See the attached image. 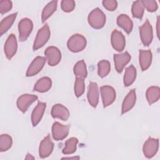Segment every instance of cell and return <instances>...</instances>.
<instances>
[{
  "mask_svg": "<svg viewBox=\"0 0 160 160\" xmlns=\"http://www.w3.org/2000/svg\"><path fill=\"white\" fill-rule=\"evenodd\" d=\"M89 25L94 29L102 28L106 22V16L98 8L93 9L88 15V18Z\"/></svg>",
  "mask_w": 160,
  "mask_h": 160,
  "instance_id": "obj_1",
  "label": "cell"
},
{
  "mask_svg": "<svg viewBox=\"0 0 160 160\" xmlns=\"http://www.w3.org/2000/svg\"><path fill=\"white\" fill-rule=\"evenodd\" d=\"M68 49L73 52H78L82 51L86 46V39L81 34H76L68 39L67 42Z\"/></svg>",
  "mask_w": 160,
  "mask_h": 160,
  "instance_id": "obj_2",
  "label": "cell"
},
{
  "mask_svg": "<svg viewBox=\"0 0 160 160\" xmlns=\"http://www.w3.org/2000/svg\"><path fill=\"white\" fill-rule=\"evenodd\" d=\"M50 34L51 32L49 26L46 24L38 31L37 33L33 44V50L36 51L42 47L49 39Z\"/></svg>",
  "mask_w": 160,
  "mask_h": 160,
  "instance_id": "obj_3",
  "label": "cell"
},
{
  "mask_svg": "<svg viewBox=\"0 0 160 160\" xmlns=\"http://www.w3.org/2000/svg\"><path fill=\"white\" fill-rule=\"evenodd\" d=\"M32 22L28 18H23L19 21L18 24V30L20 41L23 42L28 39L32 30Z\"/></svg>",
  "mask_w": 160,
  "mask_h": 160,
  "instance_id": "obj_4",
  "label": "cell"
},
{
  "mask_svg": "<svg viewBox=\"0 0 160 160\" xmlns=\"http://www.w3.org/2000/svg\"><path fill=\"white\" fill-rule=\"evenodd\" d=\"M139 33L142 44L144 46H148L152 41L153 32L152 26L148 19L139 27Z\"/></svg>",
  "mask_w": 160,
  "mask_h": 160,
  "instance_id": "obj_5",
  "label": "cell"
},
{
  "mask_svg": "<svg viewBox=\"0 0 160 160\" xmlns=\"http://www.w3.org/2000/svg\"><path fill=\"white\" fill-rule=\"evenodd\" d=\"M158 148V139L149 138L144 143L142 147L143 154L147 158H151L157 153Z\"/></svg>",
  "mask_w": 160,
  "mask_h": 160,
  "instance_id": "obj_6",
  "label": "cell"
},
{
  "mask_svg": "<svg viewBox=\"0 0 160 160\" xmlns=\"http://www.w3.org/2000/svg\"><path fill=\"white\" fill-rule=\"evenodd\" d=\"M101 94L104 107L111 105L116 99L114 89L110 86H103L101 88Z\"/></svg>",
  "mask_w": 160,
  "mask_h": 160,
  "instance_id": "obj_7",
  "label": "cell"
},
{
  "mask_svg": "<svg viewBox=\"0 0 160 160\" xmlns=\"http://www.w3.org/2000/svg\"><path fill=\"white\" fill-rule=\"evenodd\" d=\"M44 54L48 60V64L51 66L57 65L61 61V53L58 48L54 46H49L45 50Z\"/></svg>",
  "mask_w": 160,
  "mask_h": 160,
  "instance_id": "obj_8",
  "label": "cell"
},
{
  "mask_svg": "<svg viewBox=\"0 0 160 160\" xmlns=\"http://www.w3.org/2000/svg\"><path fill=\"white\" fill-rule=\"evenodd\" d=\"M18 49V42L16 40V38L15 35L13 34H10L5 44L4 47V53L6 56V58L8 59H11L16 53Z\"/></svg>",
  "mask_w": 160,
  "mask_h": 160,
  "instance_id": "obj_9",
  "label": "cell"
},
{
  "mask_svg": "<svg viewBox=\"0 0 160 160\" xmlns=\"http://www.w3.org/2000/svg\"><path fill=\"white\" fill-rule=\"evenodd\" d=\"M46 58L42 56H37L31 63L26 71V76L31 77L37 74L43 68Z\"/></svg>",
  "mask_w": 160,
  "mask_h": 160,
  "instance_id": "obj_10",
  "label": "cell"
},
{
  "mask_svg": "<svg viewBox=\"0 0 160 160\" xmlns=\"http://www.w3.org/2000/svg\"><path fill=\"white\" fill-rule=\"evenodd\" d=\"M69 127L60 124L58 122L53 123L52 126V134L54 139L61 141L66 138L69 134Z\"/></svg>",
  "mask_w": 160,
  "mask_h": 160,
  "instance_id": "obj_11",
  "label": "cell"
},
{
  "mask_svg": "<svg viewBox=\"0 0 160 160\" xmlns=\"http://www.w3.org/2000/svg\"><path fill=\"white\" fill-rule=\"evenodd\" d=\"M38 99V96L33 94H24L19 96L17 100V106L22 112H25L28 108Z\"/></svg>",
  "mask_w": 160,
  "mask_h": 160,
  "instance_id": "obj_12",
  "label": "cell"
},
{
  "mask_svg": "<svg viewBox=\"0 0 160 160\" xmlns=\"http://www.w3.org/2000/svg\"><path fill=\"white\" fill-rule=\"evenodd\" d=\"M54 144L49 136L48 135L40 143L39 148V155L41 158L48 157L52 152Z\"/></svg>",
  "mask_w": 160,
  "mask_h": 160,
  "instance_id": "obj_13",
  "label": "cell"
},
{
  "mask_svg": "<svg viewBox=\"0 0 160 160\" xmlns=\"http://www.w3.org/2000/svg\"><path fill=\"white\" fill-rule=\"evenodd\" d=\"M111 44L113 48L117 51H122L126 44L125 38L121 32L117 30H114L111 33Z\"/></svg>",
  "mask_w": 160,
  "mask_h": 160,
  "instance_id": "obj_14",
  "label": "cell"
},
{
  "mask_svg": "<svg viewBox=\"0 0 160 160\" xmlns=\"http://www.w3.org/2000/svg\"><path fill=\"white\" fill-rule=\"evenodd\" d=\"M88 100L93 108H96L99 102V88L96 82H90L88 90Z\"/></svg>",
  "mask_w": 160,
  "mask_h": 160,
  "instance_id": "obj_15",
  "label": "cell"
},
{
  "mask_svg": "<svg viewBox=\"0 0 160 160\" xmlns=\"http://www.w3.org/2000/svg\"><path fill=\"white\" fill-rule=\"evenodd\" d=\"M114 62L116 70L118 72H121L125 66L130 61L131 56L128 52L122 54H114Z\"/></svg>",
  "mask_w": 160,
  "mask_h": 160,
  "instance_id": "obj_16",
  "label": "cell"
},
{
  "mask_svg": "<svg viewBox=\"0 0 160 160\" xmlns=\"http://www.w3.org/2000/svg\"><path fill=\"white\" fill-rule=\"evenodd\" d=\"M51 116L54 118H58L62 121H66L69 117V112L63 105L56 104L52 108Z\"/></svg>",
  "mask_w": 160,
  "mask_h": 160,
  "instance_id": "obj_17",
  "label": "cell"
},
{
  "mask_svg": "<svg viewBox=\"0 0 160 160\" xmlns=\"http://www.w3.org/2000/svg\"><path fill=\"white\" fill-rule=\"evenodd\" d=\"M136 95L135 89H131L125 97L121 108L122 114H124L131 110L136 103Z\"/></svg>",
  "mask_w": 160,
  "mask_h": 160,
  "instance_id": "obj_18",
  "label": "cell"
},
{
  "mask_svg": "<svg viewBox=\"0 0 160 160\" xmlns=\"http://www.w3.org/2000/svg\"><path fill=\"white\" fill-rule=\"evenodd\" d=\"M46 104L42 102H39L34 108L31 114V122L33 126H36L41 120L45 111Z\"/></svg>",
  "mask_w": 160,
  "mask_h": 160,
  "instance_id": "obj_19",
  "label": "cell"
},
{
  "mask_svg": "<svg viewBox=\"0 0 160 160\" xmlns=\"http://www.w3.org/2000/svg\"><path fill=\"white\" fill-rule=\"evenodd\" d=\"M139 64L142 71L148 69L151 64L152 52L150 50H139Z\"/></svg>",
  "mask_w": 160,
  "mask_h": 160,
  "instance_id": "obj_20",
  "label": "cell"
},
{
  "mask_svg": "<svg viewBox=\"0 0 160 160\" xmlns=\"http://www.w3.org/2000/svg\"><path fill=\"white\" fill-rule=\"evenodd\" d=\"M118 25L122 28L128 34H129L132 29L133 23L130 18L126 14H120L117 18Z\"/></svg>",
  "mask_w": 160,
  "mask_h": 160,
  "instance_id": "obj_21",
  "label": "cell"
},
{
  "mask_svg": "<svg viewBox=\"0 0 160 160\" xmlns=\"http://www.w3.org/2000/svg\"><path fill=\"white\" fill-rule=\"evenodd\" d=\"M52 86L51 79L48 77H43L39 79L34 86V91L44 92L48 91Z\"/></svg>",
  "mask_w": 160,
  "mask_h": 160,
  "instance_id": "obj_22",
  "label": "cell"
},
{
  "mask_svg": "<svg viewBox=\"0 0 160 160\" xmlns=\"http://www.w3.org/2000/svg\"><path fill=\"white\" fill-rule=\"evenodd\" d=\"M146 97L148 103L151 105L158 101L160 98V89L158 86L149 87L146 92Z\"/></svg>",
  "mask_w": 160,
  "mask_h": 160,
  "instance_id": "obj_23",
  "label": "cell"
},
{
  "mask_svg": "<svg viewBox=\"0 0 160 160\" xmlns=\"http://www.w3.org/2000/svg\"><path fill=\"white\" fill-rule=\"evenodd\" d=\"M136 78V69L132 66L131 65L126 69L124 76L123 78V82L125 86H129L131 85L135 81Z\"/></svg>",
  "mask_w": 160,
  "mask_h": 160,
  "instance_id": "obj_24",
  "label": "cell"
},
{
  "mask_svg": "<svg viewBox=\"0 0 160 160\" xmlns=\"http://www.w3.org/2000/svg\"><path fill=\"white\" fill-rule=\"evenodd\" d=\"M17 12L13 13L5 18H4L0 24V34L2 36L3 34H4L6 32L8 31V30L12 26V24L14 22V20L16 19Z\"/></svg>",
  "mask_w": 160,
  "mask_h": 160,
  "instance_id": "obj_25",
  "label": "cell"
},
{
  "mask_svg": "<svg viewBox=\"0 0 160 160\" xmlns=\"http://www.w3.org/2000/svg\"><path fill=\"white\" fill-rule=\"evenodd\" d=\"M57 1H52L49 2L43 9L41 14L42 22H44L46 21L56 10L57 8Z\"/></svg>",
  "mask_w": 160,
  "mask_h": 160,
  "instance_id": "obj_26",
  "label": "cell"
},
{
  "mask_svg": "<svg viewBox=\"0 0 160 160\" xmlns=\"http://www.w3.org/2000/svg\"><path fill=\"white\" fill-rule=\"evenodd\" d=\"M73 71L76 78L81 79L86 78L88 74V72L86 63L84 62V60H81L77 62V63L74 66Z\"/></svg>",
  "mask_w": 160,
  "mask_h": 160,
  "instance_id": "obj_27",
  "label": "cell"
},
{
  "mask_svg": "<svg viewBox=\"0 0 160 160\" xmlns=\"http://www.w3.org/2000/svg\"><path fill=\"white\" fill-rule=\"evenodd\" d=\"M78 140L76 138H71L68 139L65 142V146L62 152L64 154H71L76 151V147Z\"/></svg>",
  "mask_w": 160,
  "mask_h": 160,
  "instance_id": "obj_28",
  "label": "cell"
},
{
  "mask_svg": "<svg viewBox=\"0 0 160 160\" xmlns=\"http://www.w3.org/2000/svg\"><path fill=\"white\" fill-rule=\"evenodd\" d=\"M98 72L101 78L106 77L110 72L111 65L108 61L101 60L98 64Z\"/></svg>",
  "mask_w": 160,
  "mask_h": 160,
  "instance_id": "obj_29",
  "label": "cell"
},
{
  "mask_svg": "<svg viewBox=\"0 0 160 160\" xmlns=\"http://www.w3.org/2000/svg\"><path fill=\"white\" fill-rule=\"evenodd\" d=\"M144 8L141 1H134L132 5V14L134 18L141 19L144 14Z\"/></svg>",
  "mask_w": 160,
  "mask_h": 160,
  "instance_id": "obj_30",
  "label": "cell"
},
{
  "mask_svg": "<svg viewBox=\"0 0 160 160\" xmlns=\"http://www.w3.org/2000/svg\"><path fill=\"white\" fill-rule=\"evenodd\" d=\"M12 143V140L11 137L7 134H3L1 135L0 137V151L1 152H4L8 151L11 148Z\"/></svg>",
  "mask_w": 160,
  "mask_h": 160,
  "instance_id": "obj_31",
  "label": "cell"
},
{
  "mask_svg": "<svg viewBox=\"0 0 160 160\" xmlns=\"http://www.w3.org/2000/svg\"><path fill=\"white\" fill-rule=\"evenodd\" d=\"M85 84L84 79L76 78L74 83V93L77 98H79L82 95L84 92Z\"/></svg>",
  "mask_w": 160,
  "mask_h": 160,
  "instance_id": "obj_32",
  "label": "cell"
},
{
  "mask_svg": "<svg viewBox=\"0 0 160 160\" xmlns=\"http://www.w3.org/2000/svg\"><path fill=\"white\" fill-rule=\"evenodd\" d=\"M142 4L148 11L149 12H155L158 9V4L156 1L154 0H144L141 1Z\"/></svg>",
  "mask_w": 160,
  "mask_h": 160,
  "instance_id": "obj_33",
  "label": "cell"
},
{
  "mask_svg": "<svg viewBox=\"0 0 160 160\" xmlns=\"http://www.w3.org/2000/svg\"><path fill=\"white\" fill-rule=\"evenodd\" d=\"M61 6L63 11L69 12L74 9L75 2L72 0H63L61 1Z\"/></svg>",
  "mask_w": 160,
  "mask_h": 160,
  "instance_id": "obj_34",
  "label": "cell"
},
{
  "mask_svg": "<svg viewBox=\"0 0 160 160\" xmlns=\"http://www.w3.org/2000/svg\"><path fill=\"white\" fill-rule=\"evenodd\" d=\"M12 7V4L11 1L4 0L0 1V12L3 14L11 9Z\"/></svg>",
  "mask_w": 160,
  "mask_h": 160,
  "instance_id": "obj_35",
  "label": "cell"
},
{
  "mask_svg": "<svg viewBox=\"0 0 160 160\" xmlns=\"http://www.w3.org/2000/svg\"><path fill=\"white\" fill-rule=\"evenodd\" d=\"M103 6L110 11H114L117 6H118V2L116 1L113 0H108V1H103L102 2Z\"/></svg>",
  "mask_w": 160,
  "mask_h": 160,
  "instance_id": "obj_36",
  "label": "cell"
},
{
  "mask_svg": "<svg viewBox=\"0 0 160 160\" xmlns=\"http://www.w3.org/2000/svg\"><path fill=\"white\" fill-rule=\"evenodd\" d=\"M25 159H34V158L33 156H32L31 154L28 153L27 155H26V158H25Z\"/></svg>",
  "mask_w": 160,
  "mask_h": 160,
  "instance_id": "obj_37",
  "label": "cell"
},
{
  "mask_svg": "<svg viewBox=\"0 0 160 160\" xmlns=\"http://www.w3.org/2000/svg\"><path fill=\"white\" fill-rule=\"evenodd\" d=\"M79 159V157L78 156H75V157H68V158H62V159Z\"/></svg>",
  "mask_w": 160,
  "mask_h": 160,
  "instance_id": "obj_38",
  "label": "cell"
},
{
  "mask_svg": "<svg viewBox=\"0 0 160 160\" xmlns=\"http://www.w3.org/2000/svg\"><path fill=\"white\" fill-rule=\"evenodd\" d=\"M159 16L158 17V21H157V34H158V36L159 38Z\"/></svg>",
  "mask_w": 160,
  "mask_h": 160,
  "instance_id": "obj_39",
  "label": "cell"
}]
</instances>
